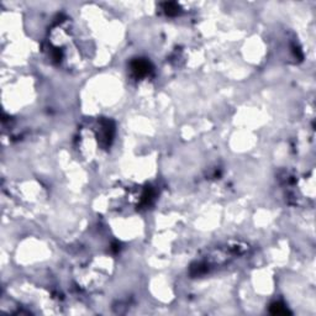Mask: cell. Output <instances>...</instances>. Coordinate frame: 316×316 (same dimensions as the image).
I'll use <instances>...</instances> for the list:
<instances>
[{
	"mask_svg": "<svg viewBox=\"0 0 316 316\" xmlns=\"http://www.w3.org/2000/svg\"><path fill=\"white\" fill-rule=\"evenodd\" d=\"M131 72L136 78H143V77H147L152 70V67H151V63L149 61L142 60V58H137V60L131 62Z\"/></svg>",
	"mask_w": 316,
	"mask_h": 316,
	"instance_id": "6da1fadb",
	"label": "cell"
}]
</instances>
